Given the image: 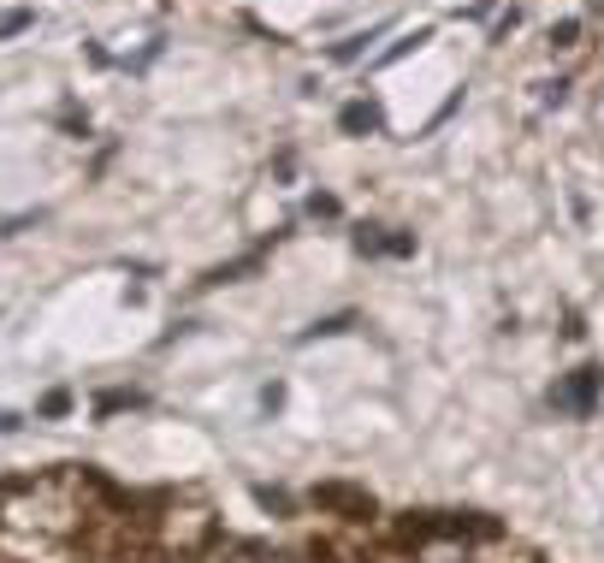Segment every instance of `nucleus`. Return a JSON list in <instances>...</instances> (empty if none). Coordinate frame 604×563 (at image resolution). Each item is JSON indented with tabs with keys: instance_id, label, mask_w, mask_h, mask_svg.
Here are the masks:
<instances>
[{
	"instance_id": "nucleus-1",
	"label": "nucleus",
	"mask_w": 604,
	"mask_h": 563,
	"mask_svg": "<svg viewBox=\"0 0 604 563\" xmlns=\"http://www.w3.org/2000/svg\"><path fill=\"white\" fill-rule=\"evenodd\" d=\"M599 386H604V374L599 368H574L563 386H557L551 392V403L563 415H593V403H599Z\"/></svg>"
},
{
	"instance_id": "nucleus-2",
	"label": "nucleus",
	"mask_w": 604,
	"mask_h": 563,
	"mask_svg": "<svg viewBox=\"0 0 604 563\" xmlns=\"http://www.w3.org/2000/svg\"><path fill=\"white\" fill-rule=\"evenodd\" d=\"M338 125H344L350 137H367V131H379V107L374 101H350V107L338 113Z\"/></svg>"
},
{
	"instance_id": "nucleus-3",
	"label": "nucleus",
	"mask_w": 604,
	"mask_h": 563,
	"mask_svg": "<svg viewBox=\"0 0 604 563\" xmlns=\"http://www.w3.org/2000/svg\"><path fill=\"white\" fill-rule=\"evenodd\" d=\"M574 42H581V24H574V19L551 24V48H574Z\"/></svg>"
},
{
	"instance_id": "nucleus-4",
	"label": "nucleus",
	"mask_w": 604,
	"mask_h": 563,
	"mask_svg": "<svg viewBox=\"0 0 604 563\" xmlns=\"http://www.w3.org/2000/svg\"><path fill=\"white\" fill-rule=\"evenodd\" d=\"M362 48H367V36H350V42H338V48H332V60H356Z\"/></svg>"
},
{
	"instance_id": "nucleus-5",
	"label": "nucleus",
	"mask_w": 604,
	"mask_h": 563,
	"mask_svg": "<svg viewBox=\"0 0 604 563\" xmlns=\"http://www.w3.org/2000/svg\"><path fill=\"white\" fill-rule=\"evenodd\" d=\"M261 563H285V558H261Z\"/></svg>"
}]
</instances>
